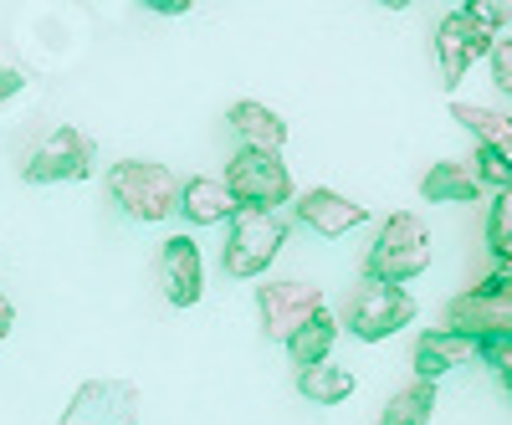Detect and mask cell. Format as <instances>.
<instances>
[{"label": "cell", "mask_w": 512, "mask_h": 425, "mask_svg": "<svg viewBox=\"0 0 512 425\" xmlns=\"http://www.w3.org/2000/svg\"><path fill=\"white\" fill-rule=\"evenodd\" d=\"M466 11V21H477L482 31H492V36H502V26L512 21V6L507 0H472V6H461Z\"/></svg>", "instance_id": "obj_23"}, {"label": "cell", "mask_w": 512, "mask_h": 425, "mask_svg": "<svg viewBox=\"0 0 512 425\" xmlns=\"http://www.w3.org/2000/svg\"><path fill=\"white\" fill-rule=\"evenodd\" d=\"M221 185L231 190V200H236L241 210H262V216L282 210L287 200H297L292 175H287V164H282L277 154H251V149H241V154L226 164Z\"/></svg>", "instance_id": "obj_3"}, {"label": "cell", "mask_w": 512, "mask_h": 425, "mask_svg": "<svg viewBox=\"0 0 512 425\" xmlns=\"http://www.w3.org/2000/svg\"><path fill=\"white\" fill-rule=\"evenodd\" d=\"M431 226L410 210H395V216H384L369 257H364V277L369 282H390V287H405L415 282L425 267H431Z\"/></svg>", "instance_id": "obj_1"}, {"label": "cell", "mask_w": 512, "mask_h": 425, "mask_svg": "<svg viewBox=\"0 0 512 425\" xmlns=\"http://www.w3.org/2000/svg\"><path fill=\"white\" fill-rule=\"evenodd\" d=\"M226 123L241 139V149H251V154H282V144H287V118H277L267 103L241 98V103H231Z\"/></svg>", "instance_id": "obj_13"}, {"label": "cell", "mask_w": 512, "mask_h": 425, "mask_svg": "<svg viewBox=\"0 0 512 425\" xmlns=\"http://www.w3.org/2000/svg\"><path fill=\"white\" fill-rule=\"evenodd\" d=\"M492 72H497V88L512 93V41H507V36L492 41Z\"/></svg>", "instance_id": "obj_25"}, {"label": "cell", "mask_w": 512, "mask_h": 425, "mask_svg": "<svg viewBox=\"0 0 512 425\" xmlns=\"http://www.w3.org/2000/svg\"><path fill=\"white\" fill-rule=\"evenodd\" d=\"M436 400H441V395H436V385L415 379V385H405V390H395V395H390V405H384L379 425H431Z\"/></svg>", "instance_id": "obj_19"}, {"label": "cell", "mask_w": 512, "mask_h": 425, "mask_svg": "<svg viewBox=\"0 0 512 425\" xmlns=\"http://www.w3.org/2000/svg\"><path fill=\"white\" fill-rule=\"evenodd\" d=\"M62 425H139V385L134 379H88L62 410Z\"/></svg>", "instance_id": "obj_8"}, {"label": "cell", "mask_w": 512, "mask_h": 425, "mask_svg": "<svg viewBox=\"0 0 512 425\" xmlns=\"http://www.w3.org/2000/svg\"><path fill=\"white\" fill-rule=\"evenodd\" d=\"M297 395H303L308 405H344L354 395V374L344 364H308L303 374H297Z\"/></svg>", "instance_id": "obj_17"}, {"label": "cell", "mask_w": 512, "mask_h": 425, "mask_svg": "<svg viewBox=\"0 0 512 425\" xmlns=\"http://www.w3.org/2000/svg\"><path fill=\"white\" fill-rule=\"evenodd\" d=\"M175 210L190 221V226H216V221H231L236 216V200H231V190L221 185V180H210V175H195V180H185L180 185V200H175Z\"/></svg>", "instance_id": "obj_14"}, {"label": "cell", "mask_w": 512, "mask_h": 425, "mask_svg": "<svg viewBox=\"0 0 512 425\" xmlns=\"http://www.w3.org/2000/svg\"><path fill=\"white\" fill-rule=\"evenodd\" d=\"M472 359V344L446 328H431V333H420V344H415V379H425V385H436L441 374H451L456 364Z\"/></svg>", "instance_id": "obj_15"}, {"label": "cell", "mask_w": 512, "mask_h": 425, "mask_svg": "<svg viewBox=\"0 0 512 425\" xmlns=\"http://www.w3.org/2000/svg\"><path fill=\"white\" fill-rule=\"evenodd\" d=\"M477 185H492V190H507L512 185V169H507V149H492V144H477Z\"/></svg>", "instance_id": "obj_22"}, {"label": "cell", "mask_w": 512, "mask_h": 425, "mask_svg": "<svg viewBox=\"0 0 512 425\" xmlns=\"http://www.w3.org/2000/svg\"><path fill=\"white\" fill-rule=\"evenodd\" d=\"M318 308H323L318 282H262L256 287V313H262V333L272 344H287Z\"/></svg>", "instance_id": "obj_9"}, {"label": "cell", "mask_w": 512, "mask_h": 425, "mask_svg": "<svg viewBox=\"0 0 512 425\" xmlns=\"http://www.w3.org/2000/svg\"><path fill=\"white\" fill-rule=\"evenodd\" d=\"M11 328H16V308H11V297L0 292V338H11Z\"/></svg>", "instance_id": "obj_27"}, {"label": "cell", "mask_w": 512, "mask_h": 425, "mask_svg": "<svg viewBox=\"0 0 512 425\" xmlns=\"http://www.w3.org/2000/svg\"><path fill=\"white\" fill-rule=\"evenodd\" d=\"M420 195H425V200H436V205H466V200H477V195H482V185L472 180V169H466L461 159H441V164L425 169Z\"/></svg>", "instance_id": "obj_16"}, {"label": "cell", "mask_w": 512, "mask_h": 425, "mask_svg": "<svg viewBox=\"0 0 512 425\" xmlns=\"http://www.w3.org/2000/svg\"><path fill=\"white\" fill-rule=\"evenodd\" d=\"M159 282H164V297L175 308H195L205 297V262H200V246L190 236H169L164 251H159Z\"/></svg>", "instance_id": "obj_11"}, {"label": "cell", "mask_w": 512, "mask_h": 425, "mask_svg": "<svg viewBox=\"0 0 512 425\" xmlns=\"http://www.w3.org/2000/svg\"><path fill=\"white\" fill-rule=\"evenodd\" d=\"M93 159H98V144L93 134L72 129V123H62V129H52L47 139H41L26 164H21V180L26 185H67V180H88L93 175Z\"/></svg>", "instance_id": "obj_5"}, {"label": "cell", "mask_w": 512, "mask_h": 425, "mask_svg": "<svg viewBox=\"0 0 512 425\" xmlns=\"http://www.w3.org/2000/svg\"><path fill=\"white\" fill-rule=\"evenodd\" d=\"M282 241H287V226L277 216H262V210H236L226 251H221L226 277H262L277 262Z\"/></svg>", "instance_id": "obj_6"}, {"label": "cell", "mask_w": 512, "mask_h": 425, "mask_svg": "<svg viewBox=\"0 0 512 425\" xmlns=\"http://www.w3.org/2000/svg\"><path fill=\"white\" fill-rule=\"evenodd\" d=\"M487 246L497 251V262H502V272H507V262H512V195H507V190H497V195H492Z\"/></svg>", "instance_id": "obj_21"}, {"label": "cell", "mask_w": 512, "mask_h": 425, "mask_svg": "<svg viewBox=\"0 0 512 425\" xmlns=\"http://www.w3.org/2000/svg\"><path fill=\"white\" fill-rule=\"evenodd\" d=\"M108 200L123 210V216L154 226L164 216H175L180 180H175V169L159 164V159H118L108 169Z\"/></svg>", "instance_id": "obj_2"}, {"label": "cell", "mask_w": 512, "mask_h": 425, "mask_svg": "<svg viewBox=\"0 0 512 425\" xmlns=\"http://www.w3.org/2000/svg\"><path fill=\"white\" fill-rule=\"evenodd\" d=\"M507 323H512V277L507 272L466 287L461 297L446 303V333L466 338V344L492 338V333H507Z\"/></svg>", "instance_id": "obj_4"}, {"label": "cell", "mask_w": 512, "mask_h": 425, "mask_svg": "<svg viewBox=\"0 0 512 425\" xmlns=\"http://www.w3.org/2000/svg\"><path fill=\"white\" fill-rule=\"evenodd\" d=\"M451 118L466 134H477V144H492V149L512 144V118L507 113H492V108H477V103H451Z\"/></svg>", "instance_id": "obj_20"}, {"label": "cell", "mask_w": 512, "mask_h": 425, "mask_svg": "<svg viewBox=\"0 0 512 425\" xmlns=\"http://www.w3.org/2000/svg\"><path fill=\"white\" fill-rule=\"evenodd\" d=\"M21 88H26V77H21L16 67H6V62H0V103H11Z\"/></svg>", "instance_id": "obj_26"}, {"label": "cell", "mask_w": 512, "mask_h": 425, "mask_svg": "<svg viewBox=\"0 0 512 425\" xmlns=\"http://www.w3.org/2000/svg\"><path fill=\"white\" fill-rule=\"evenodd\" d=\"M415 297L410 287H390V282H369L359 297H354V308H349V333L364 338V344H379V338H395L400 328L415 323Z\"/></svg>", "instance_id": "obj_7"}, {"label": "cell", "mask_w": 512, "mask_h": 425, "mask_svg": "<svg viewBox=\"0 0 512 425\" xmlns=\"http://www.w3.org/2000/svg\"><path fill=\"white\" fill-rule=\"evenodd\" d=\"M333 338H338V318L328 313V308H318L303 328H297L292 338H287V354L297 359V364H323L328 359V349H333Z\"/></svg>", "instance_id": "obj_18"}, {"label": "cell", "mask_w": 512, "mask_h": 425, "mask_svg": "<svg viewBox=\"0 0 512 425\" xmlns=\"http://www.w3.org/2000/svg\"><path fill=\"white\" fill-rule=\"evenodd\" d=\"M472 349L482 354V364H492V369H497V379L507 385V364H512V328H507V333H492V338H477Z\"/></svg>", "instance_id": "obj_24"}, {"label": "cell", "mask_w": 512, "mask_h": 425, "mask_svg": "<svg viewBox=\"0 0 512 425\" xmlns=\"http://www.w3.org/2000/svg\"><path fill=\"white\" fill-rule=\"evenodd\" d=\"M292 205H297V221H303L308 231H318L323 241H333V236H344V231L364 226V216H369L359 200L338 195V190H328V185H318V190H308V195H297Z\"/></svg>", "instance_id": "obj_12"}, {"label": "cell", "mask_w": 512, "mask_h": 425, "mask_svg": "<svg viewBox=\"0 0 512 425\" xmlns=\"http://www.w3.org/2000/svg\"><path fill=\"white\" fill-rule=\"evenodd\" d=\"M492 41H497V36L482 31L477 21H466V11L441 16V26H436V67H441L446 88H456V82L472 72V62L492 52Z\"/></svg>", "instance_id": "obj_10"}]
</instances>
